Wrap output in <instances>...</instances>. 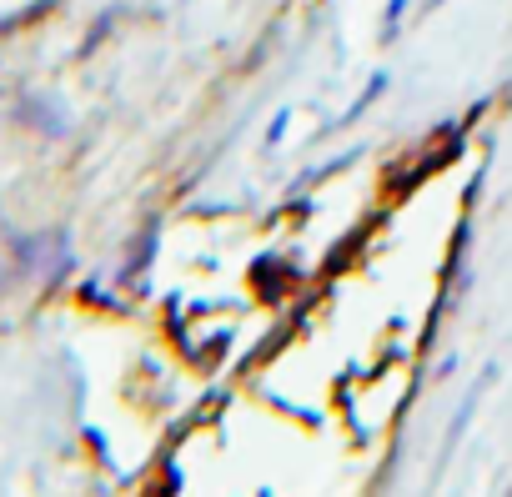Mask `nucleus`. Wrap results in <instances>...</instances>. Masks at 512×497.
<instances>
[{"instance_id": "f03ea898", "label": "nucleus", "mask_w": 512, "mask_h": 497, "mask_svg": "<svg viewBox=\"0 0 512 497\" xmlns=\"http://www.w3.org/2000/svg\"><path fill=\"white\" fill-rule=\"evenodd\" d=\"M402 16H407V0H392V6H387V21H382V41H392V36H397Z\"/></svg>"}, {"instance_id": "f257e3e1", "label": "nucleus", "mask_w": 512, "mask_h": 497, "mask_svg": "<svg viewBox=\"0 0 512 497\" xmlns=\"http://www.w3.org/2000/svg\"><path fill=\"white\" fill-rule=\"evenodd\" d=\"M382 91H387V76L377 71V76H372V86H367V96H362V101H352V111H347L342 121H357V116H362V111H367V106H372V101L382 96Z\"/></svg>"}]
</instances>
